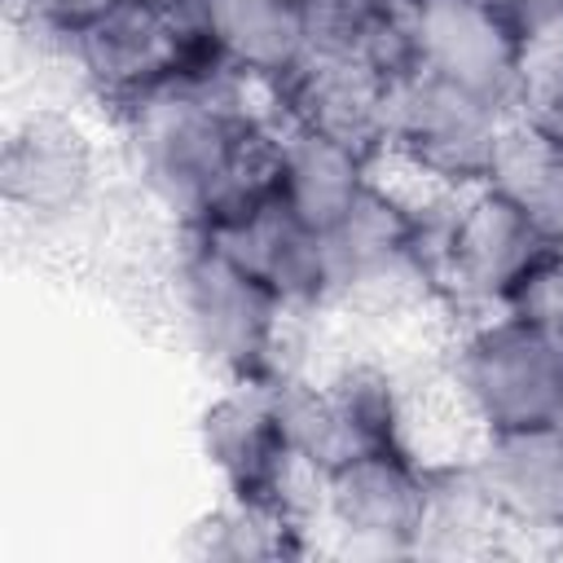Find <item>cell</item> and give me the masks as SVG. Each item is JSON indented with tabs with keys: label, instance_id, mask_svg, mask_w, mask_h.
Wrapping results in <instances>:
<instances>
[{
	"label": "cell",
	"instance_id": "7a4b0ae2",
	"mask_svg": "<svg viewBox=\"0 0 563 563\" xmlns=\"http://www.w3.org/2000/svg\"><path fill=\"white\" fill-rule=\"evenodd\" d=\"M163 290L176 334L220 383L290 369L282 347L295 312L207 233H180Z\"/></svg>",
	"mask_w": 563,
	"mask_h": 563
},
{
	"label": "cell",
	"instance_id": "8992f818",
	"mask_svg": "<svg viewBox=\"0 0 563 563\" xmlns=\"http://www.w3.org/2000/svg\"><path fill=\"white\" fill-rule=\"evenodd\" d=\"M273 387L286 435L308 479L325 475L330 466L356 453L405 444V422H409L405 391L391 378V369L374 361H347L325 378L282 369L273 374Z\"/></svg>",
	"mask_w": 563,
	"mask_h": 563
},
{
	"label": "cell",
	"instance_id": "30bf717a",
	"mask_svg": "<svg viewBox=\"0 0 563 563\" xmlns=\"http://www.w3.org/2000/svg\"><path fill=\"white\" fill-rule=\"evenodd\" d=\"M0 189L13 220L53 233L79 224L101 189L97 145L79 119L57 110L26 114L0 154Z\"/></svg>",
	"mask_w": 563,
	"mask_h": 563
},
{
	"label": "cell",
	"instance_id": "2e32d148",
	"mask_svg": "<svg viewBox=\"0 0 563 563\" xmlns=\"http://www.w3.org/2000/svg\"><path fill=\"white\" fill-rule=\"evenodd\" d=\"M374 163L378 158L334 141V136H321L312 128L277 123L268 185L308 229L330 233L352 211V202L369 189Z\"/></svg>",
	"mask_w": 563,
	"mask_h": 563
},
{
	"label": "cell",
	"instance_id": "277c9868",
	"mask_svg": "<svg viewBox=\"0 0 563 563\" xmlns=\"http://www.w3.org/2000/svg\"><path fill=\"white\" fill-rule=\"evenodd\" d=\"M444 374L479 435L563 422V334L519 312L471 317Z\"/></svg>",
	"mask_w": 563,
	"mask_h": 563
},
{
	"label": "cell",
	"instance_id": "7402d4cb",
	"mask_svg": "<svg viewBox=\"0 0 563 563\" xmlns=\"http://www.w3.org/2000/svg\"><path fill=\"white\" fill-rule=\"evenodd\" d=\"M145 4L158 9L185 40L207 44V13H211V0H145Z\"/></svg>",
	"mask_w": 563,
	"mask_h": 563
},
{
	"label": "cell",
	"instance_id": "8fae6325",
	"mask_svg": "<svg viewBox=\"0 0 563 563\" xmlns=\"http://www.w3.org/2000/svg\"><path fill=\"white\" fill-rule=\"evenodd\" d=\"M413 66L515 110L523 44L488 0H405Z\"/></svg>",
	"mask_w": 563,
	"mask_h": 563
},
{
	"label": "cell",
	"instance_id": "5bb4252c",
	"mask_svg": "<svg viewBox=\"0 0 563 563\" xmlns=\"http://www.w3.org/2000/svg\"><path fill=\"white\" fill-rule=\"evenodd\" d=\"M471 466L501 528L563 537V422L488 431L475 440Z\"/></svg>",
	"mask_w": 563,
	"mask_h": 563
},
{
	"label": "cell",
	"instance_id": "ffe728a7",
	"mask_svg": "<svg viewBox=\"0 0 563 563\" xmlns=\"http://www.w3.org/2000/svg\"><path fill=\"white\" fill-rule=\"evenodd\" d=\"M114 4H123V0H9L13 18L22 26H31L35 35H48L57 44H70L79 31H88Z\"/></svg>",
	"mask_w": 563,
	"mask_h": 563
},
{
	"label": "cell",
	"instance_id": "44dd1931",
	"mask_svg": "<svg viewBox=\"0 0 563 563\" xmlns=\"http://www.w3.org/2000/svg\"><path fill=\"white\" fill-rule=\"evenodd\" d=\"M488 4L501 13V22L515 31L523 48L563 26V0H488Z\"/></svg>",
	"mask_w": 563,
	"mask_h": 563
},
{
	"label": "cell",
	"instance_id": "9c48e42d",
	"mask_svg": "<svg viewBox=\"0 0 563 563\" xmlns=\"http://www.w3.org/2000/svg\"><path fill=\"white\" fill-rule=\"evenodd\" d=\"M198 449L229 497L299 506L295 479L308 471L286 435L273 374L220 383L198 413Z\"/></svg>",
	"mask_w": 563,
	"mask_h": 563
},
{
	"label": "cell",
	"instance_id": "ac0fdd59",
	"mask_svg": "<svg viewBox=\"0 0 563 563\" xmlns=\"http://www.w3.org/2000/svg\"><path fill=\"white\" fill-rule=\"evenodd\" d=\"M308 550L312 545H308L303 506L246 501L229 493L211 510H202L180 541V554L211 563H268V559H299Z\"/></svg>",
	"mask_w": 563,
	"mask_h": 563
},
{
	"label": "cell",
	"instance_id": "9a60e30c",
	"mask_svg": "<svg viewBox=\"0 0 563 563\" xmlns=\"http://www.w3.org/2000/svg\"><path fill=\"white\" fill-rule=\"evenodd\" d=\"M387 84L374 66L356 57H330L312 53L282 88L268 92L282 119L290 128H312L321 136H334L369 158H383L387 150Z\"/></svg>",
	"mask_w": 563,
	"mask_h": 563
},
{
	"label": "cell",
	"instance_id": "4fadbf2b",
	"mask_svg": "<svg viewBox=\"0 0 563 563\" xmlns=\"http://www.w3.org/2000/svg\"><path fill=\"white\" fill-rule=\"evenodd\" d=\"M62 48L79 70V79L119 114L141 97H150L154 88H163L202 44L185 40L145 0H123Z\"/></svg>",
	"mask_w": 563,
	"mask_h": 563
},
{
	"label": "cell",
	"instance_id": "52a82bcc",
	"mask_svg": "<svg viewBox=\"0 0 563 563\" xmlns=\"http://www.w3.org/2000/svg\"><path fill=\"white\" fill-rule=\"evenodd\" d=\"M317 528L330 532L339 554L352 559H413L427 541L431 484L427 462L396 449L356 453L312 479Z\"/></svg>",
	"mask_w": 563,
	"mask_h": 563
},
{
	"label": "cell",
	"instance_id": "7c38bea8",
	"mask_svg": "<svg viewBox=\"0 0 563 563\" xmlns=\"http://www.w3.org/2000/svg\"><path fill=\"white\" fill-rule=\"evenodd\" d=\"M189 233V229H185ZM194 233H207L220 251H229L246 273H255L295 317L303 312H317L325 303H334V290H330V260H325V238L317 229H308L277 194L273 185L233 207L229 216L211 220L207 229H194Z\"/></svg>",
	"mask_w": 563,
	"mask_h": 563
},
{
	"label": "cell",
	"instance_id": "d6986e66",
	"mask_svg": "<svg viewBox=\"0 0 563 563\" xmlns=\"http://www.w3.org/2000/svg\"><path fill=\"white\" fill-rule=\"evenodd\" d=\"M484 185L506 194L554 246H563V141L559 136L510 114Z\"/></svg>",
	"mask_w": 563,
	"mask_h": 563
},
{
	"label": "cell",
	"instance_id": "3957f363",
	"mask_svg": "<svg viewBox=\"0 0 563 563\" xmlns=\"http://www.w3.org/2000/svg\"><path fill=\"white\" fill-rule=\"evenodd\" d=\"M554 242L493 185L435 194L431 216V290L466 321L506 312Z\"/></svg>",
	"mask_w": 563,
	"mask_h": 563
},
{
	"label": "cell",
	"instance_id": "e0dca14e",
	"mask_svg": "<svg viewBox=\"0 0 563 563\" xmlns=\"http://www.w3.org/2000/svg\"><path fill=\"white\" fill-rule=\"evenodd\" d=\"M207 44L260 92H273L312 57L308 4L303 0H211Z\"/></svg>",
	"mask_w": 563,
	"mask_h": 563
},
{
	"label": "cell",
	"instance_id": "6da1fadb",
	"mask_svg": "<svg viewBox=\"0 0 563 563\" xmlns=\"http://www.w3.org/2000/svg\"><path fill=\"white\" fill-rule=\"evenodd\" d=\"M251 92L260 88L202 44L163 88L114 114L128 176L180 233L268 189L277 123L251 106Z\"/></svg>",
	"mask_w": 563,
	"mask_h": 563
},
{
	"label": "cell",
	"instance_id": "5b68a950",
	"mask_svg": "<svg viewBox=\"0 0 563 563\" xmlns=\"http://www.w3.org/2000/svg\"><path fill=\"white\" fill-rule=\"evenodd\" d=\"M510 114V106L413 66L387 84L383 154H391L431 194H466L488 180Z\"/></svg>",
	"mask_w": 563,
	"mask_h": 563
},
{
	"label": "cell",
	"instance_id": "ba28073f",
	"mask_svg": "<svg viewBox=\"0 0 563 563\" xmlns=\"http://www.w3.org/2000/svg\"><path fill=\"white\" fill-rule=\"evenodd\" d=\"M431 216L418 198H405L387 180H369V189L352 202V211L321 233L330 260L334 303H405L435 299L431 290Z\"/></svg>",
	"mask_w": 563,
	"mask_h": 563
}]
</instances>
